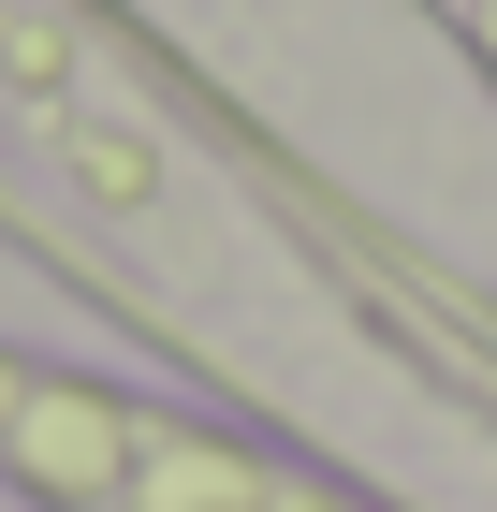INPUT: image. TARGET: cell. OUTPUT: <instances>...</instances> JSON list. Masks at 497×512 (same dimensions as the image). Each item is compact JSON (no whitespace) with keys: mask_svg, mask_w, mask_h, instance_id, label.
Instances as JSON below:
<instances>
[{"mask_svg":"<svg viewBox=\"0 0 497 512\" xmlns=\"http://www.w3.org/2000/svg\"><path fill=\"white\" fill-rule=\"evenodd\" d=\"M0 469L44 483L59 512H351L322 483L264 469L249 439H205L147 395L59 381V366H15V352H0Z\"/></svg>","mask_w":497,"mask_h":512,"instance_id":"6da1fadb","label":"cell"}]
</instances>
